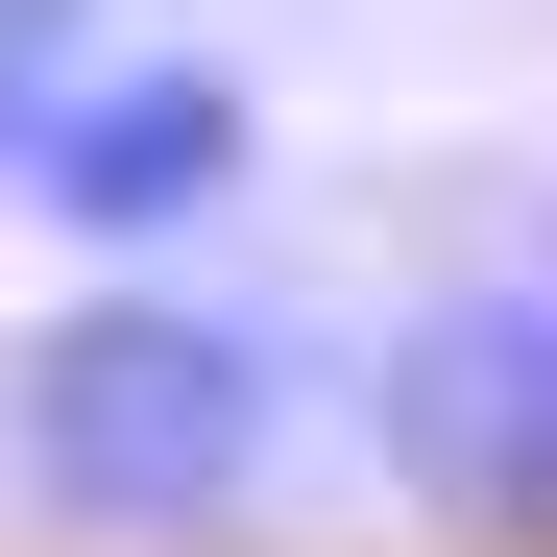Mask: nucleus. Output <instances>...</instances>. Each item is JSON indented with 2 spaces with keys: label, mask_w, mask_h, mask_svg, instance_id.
Masks as SVG:
<instances>
[{
  "label": "nucleus",
  "mask_w": 557,
  "mask_h": 557,
  "mask_svg": "<svg viewBox=\"0 0 557 557\" xmlns=\"http://www.w3.org/2000/svg\"><path fill=\"white\" fill-rule=\"evenodd\" d=\"M0 460H25V509L49 533H219L267 460H292V339L219 315V292H170V267H98L25 363H0Z\"/></svg>",
  "instance_id": "1"
},
{
  "label": "nucleus",
  "mask_w": 557,
  "mask_h": 557,
  "mask_svg": "<svg viewBox=\"0 0 557 557\" xmlns=\"http://www.w3.org/2000/svg\"><path fill=\"white\" fill-rule=\"evenodd\" d=\"M243 146H267V122H243V73H219V49H122L98 98H73V146H49V195H25V219H49V243H98V267H146V243H195V219L243 195Z\"/></svg>",
  "instance_id": "3"
},
{
  "label": "nucleus",
  "mask_w": 557,
  "mask_h": 557,
  "mask_svg": "<svg viewBox=\"0 0 557 557\" xmlns=\"http://www.w3.org/2000/svg\"><path fill=\"white\" fill-rule=\"evenodd\" d=\"M363 460H388L460 557H557V292H533V267H460V292L388 315Z\"/></svg>",
  "instance_id": "2"
},
{
  "label": "nucleus",
  "mask_w": 557,
  "mask_h": 557,
  "mask_svg": "<svg viewBox=\"0 0 557 557\" xmlns=\"http://www.w3.org/2000/svg\"><path fill=\"white\" fill-rule=\"evenodd\" d=\"M98 73H122L98 0H0V219L49 195V146H73V98H98Z\"/></svg>",
  "instance_id": "4"
},
{
  "label": "nucleus",
  "mask_w": 557,
  "mask_h": 557,
  "mask_svg": "<svg viewBox=\"0 0 557 557\" xmlns=\"http://www.w3.org/2000/svg\"><path fill=\"white\" fill-rule=\"evenodd\" d=\"M509 267H533V292H557V219H533V243H509Z\"/></svg>",
  "instance_id": "5"
}]
</instances>
